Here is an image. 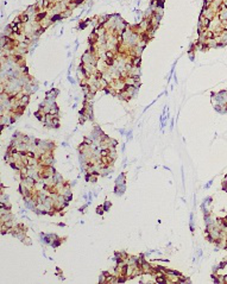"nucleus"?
Wrapping results in <instances>:
<instances>
[{
    "label": "nucleus",
    "instance_id": "nucleus-1",
    "mask_svg": "<svg viewBox=\"0 0 227 284\" xmlns=\"http://www.w3.org/2000/svg\"><path fill=\"white\" fill-rule=\"evenodd\" d=\"M20 18H22V22L23 23H27V22H29V16H27L26 13H25V14H22Z\"/></svg>",
    "mask_w": 227,
    "mask_h": 284
},
{
    "label": "nucleus",
    "instance_id": "nucleus-2",
    "mask_svg": "<svg viewBox=\"0 0 227 284\" xmlns=\"http://www.w3.org/2000/svg\"><path fill=\"white\" fill-rule=\"evenodd\" d=\"M20 101H22V105H24V103H27V101H29V96H27V95H24V96H22Z\"/></svg>",
    "mask_w": 227,
    "mask_h": 284
},
{
    "label": "nucleus",
    "instance_id": "nucleus-3",
    "mask_svg": "<svg viewBox=\"0 0 227 284\" xmlns=\"http://www.w3.org/2000/svg\"><path fill=\"white\" fill-rule=\"evenodd\" d=\"M106 64L112 65V64H113V59H112V58H107V59H106Z\"/></svg>",
    "mask_w": 227,
    "mask_h": 284
},
{
    "label": "nucleus",
    "instance_id": "nucleus-4",
    "mask_svg": "<svg viewBox=\"0 0 227 284\" xmlns=\"http://www.w3.org/2000/svg\"><path fill=\"white\" fill-rule=\"evenodd\" d=\"M44 17H45V13H44V12H43V13H39V14L37 16V19H38V20H41V19L44 18Z\"/></svg>",
    "mask_w": 227,
    "mask_h": 284
},
{
    "label": "nucleus",
    "instance_id": "nucleus-5",
    "mask_svg": "<svg viewBox=\"0 0 227 284\" xmlns=\"http://www.w3.org/2000/svg\"><path fill=\"white\" fill-rule=\"evenodd\" d=\"M106 55H107L108 58H112V57H113V52H112V51H107V54Z\"/></svg>",
    "mask_w": 227,
    "mask_h": 284
}]
</instances>
